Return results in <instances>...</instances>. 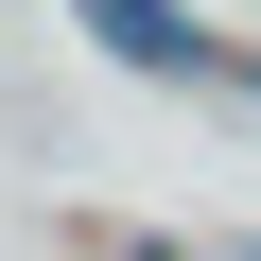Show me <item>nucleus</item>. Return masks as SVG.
<instances>
[{
    "instance_id": "1",
    "label": "nucleus",
    "mask_w": 261,
    "mask_h": 261,
    "mask_svg": "<svg viewBox=\"0 0 261 261\" xmlns=\"http://www.w3.org/2000/svg\"><path fill=\"white\" fill-rule=\"evenodd\" d=\"M105 35H122V53H157V70H192V18H174V0H105Z\"/></svg>"
}]
</instances>
